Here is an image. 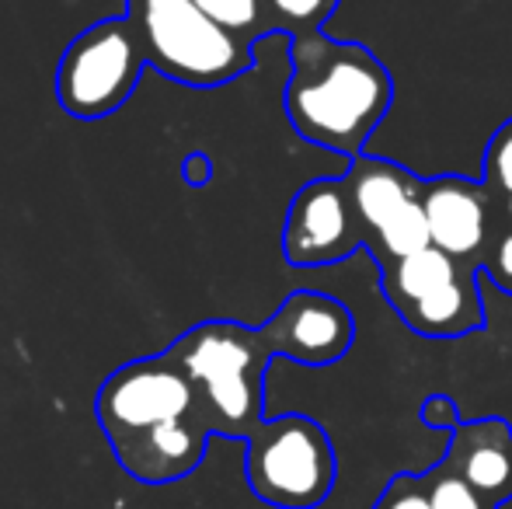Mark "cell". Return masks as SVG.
Returning <instances> with one entry per match:
<instances>
[{
  "instance_id": "1",
  "label": "cell",
  "mask_w": 512,
  "mask_h": 509,
  "mask_svg": "<svg viewBox=\"0 0 512 509\" xmlns=\"http://www.w3.org/2000/svg\"><path fill=\"white\" fill-rule=\"evenodd\" d=\"M283 109L297 136L356 161L394 105V77L363 42L324 32L290 39Z\"/></svg>"
},
{
  "instance_id": "2",
  "label": "cell",
  "mask_w": 512,
  "mask_h": 509,
  "mask_svg": "<svg viewBox=\"0 0 512 509\" xmlns=\"http://www.w3.org/2000/svg\"><path fill=\"white\" fill-rule=\"evenodd\" d=\"M164 353L196 387L199 415L213 436L248 440L265 422V374L276 353L262 328L213 318L178 335Z\"/></svg>"
},
{
  "instance_id": "3",
  "label": "cell",
  "mask_w": 512,
  "mask_h": 509,
  "mask_svg": "<svg viewBox=\"0 0 512 509\" xmlns=\"http://www.w3.org/2000/svg\"><path fill=\"white\" fill-rule=\"evenodd\" d=\"M147 67L185 88H223L255 67L248 42L230 35L196 0H126Z\"/></svg>"
},
{
  "instance_id": "4",
  "label": "cell",
  "mask_w": 512,
  "mask_h": 509,
  "mask_svg": "<svg viewBox=\"0 0 512 509\" xmlns=\"http://www.w3.org/2000/svg\"><path fill=\"white\" fill-rule=\"evenodd\" d=\"M244 478L255 499L276 509H317L331 496L338 457L328 429L300 412L265 419L248 436Z\"/></svg>"
},
{
  "instance_id": "5",
  "label": "cell",
  "mask_w": 512,
  "mask_h": 509,
  "mask_svg": "<svg viewBox=\"0 0 512 509\" xmlns=\"http://www.w3.org/2000/svg\"><path fill=\"white\" fill-rule=\"evenodd\" d=\"M478 272V265L460 262L429 245L380 269V290L391 311L415 335L464 339L471 332H481L488 321Z\"/></svg>"
},
{
  "instance_id": "6",
  "label": "cell",
  "mask_w": 512,
  "mask_h": 509,
  "mask_svg": "<svg viewBox=\"0 0 512 509\" xmlns=\"http://www.w3.org/2000/svg\"><path fill=\"white\" fill-rule=\"evenodd\" d=\"M143 67L147 56L126 14L95 21L63 49L56 67V98L70 119L95 123L129 102Z\"/></svg>"
},
{
  "instance_id": "7",
  "label": "cell",
  "mask_w": 512,
  "mask_h": 509,
  "mask_svg": "<svg viewBox=\"0 0 512 509\" xmlns=\"http://www.w3.org/2000/svg\"><path fill=\"white\" fill-rule=\"evenodd\" d=\"M345 182H349V192L356 199L366 252L377 258L380 269L429 248L422 178L411 175L405 164L359 154L356 161H349Z\"/></svg>"
},
{
  "instance_id": "8",
  "label": "cell",
  "mask_w": 512,
  "mask_h": 509,
  "mask_svg": "<svg viewBox=\"0 0 512 509\" xmlns=\"http://www.w3.org/2000/svg\"><path fill=\"white\" fill-rule=\"evenodd\" d=\"M196 412V387L168 353L143 356L112 370L95 394V419L108 443Z\"/></svg>"
},
{
  "instance_id": "9",
  "label": "cell",
  "mask_w": 512,
  "mask_h": 509,
  "mask_svg": "<svg viewBox=\"0 0 512 509\" xmlns=\"http://www.w3.org/2000/svg\"><path fill=\"white\" fill-rule=\"evenodd\" d=\"M366 248L359 224L356 199L342 178H314L300 185L286 210L283 224V258L297 269L345 262Z\"/></svg>"
},
{
  "instance_id": "10",
  "label": "cell",
  "mask_w": 512,
  "mask_h": 509,
  "mask_svg": "<svg viewBox=\"0 0 512 509\" xmlns=\"http://www.w3.org/2000/svg\"><path fill=\"white\" fill-rule=\"evenodd\" d=\"M276 356L304 367H331L356 342V318L338 297L293 290L265 325H258Z\"/></svg>"
},
{
  "instance_id": "11",
  "label": "cell",
  "mask_w": 512,
  "mask_h": 509,
  "mask_svg": "<svg viewBox=\"0 0 512 509\" xmlns=\"http://www.w3.org/2000/svg\"><path fill=\"white\" fill-rule=\"evenodd\" d=\"M422 210L429 245L481 269V255L499 220L488 185L467 175L422 178Z\"/></svg>"
},
{
  "instance_id": "12",
  "label": "cell",
  "mask_w": 512,
  "mask_h": 509,
  "mask_svg": "<svg viewBox=\"0 0 512 509\" xmlns=\"http://www.w3.org/2000/svg\"><path fill=\"white\" fill-rule=\"evenodd\" d=\"M209 436L213 433H209L203 415L196 412L185 415V419L150 426L143 433L122 436L108 447H112L119 468L140 485H171L189 478L203 464Z\"/></svg>"
},
{
  "instance_id": "13",
  "label": "cell",
  "mask_w": 512,
  "mask_h": 509,
  "mask_svg": "<svg viewBox=\"0 0 512 509\" xmlns=\"http://www.w3.org/2000/svg\"><path fill=\"white\" fill-rule=\"evenodd\" d=\"M443 464L460 475L488 503L512 499V426L499 415L460 422L450 433Z\"/></svg>"
},
{
  "instance_id": "14",
  "label": "cell",
  "mask_w": 512,
  "mask_h": 509,
  "mask_svg": "<svg viewBox=\"0 0 512 509\" xmlns=\"http://www.w3.org/2000/svg\"><path fill=\"white\" fill-rule=\"evenodd\" d=\"M262 4L265 14H269L272 35L279 32L290 35V39H300V35L324 32L338 0H262Z\"/></svg>"
},
{
  "instance_id": "15",
  "label": "cell",
  "mask_w": 512,
  "mask_h": 509,
  "mask_svg": "<svg viewBox=\"0 0 512 509\" xmlns=\"http://www.w3.org/2000/svg\"><path fill=\"white\" fill-rule=\"evenodd\" d=\"M481 182L492 192L495 210L512 224V119H506V123L492 133V140H488Z\"/></svg>"
},
{
  "instance_id": "16",
  "label": "cell",
  "mask_w": 512,
  "mask_h": 509,
  "mask_svg": "<svg viewBox=\"0 0 512 509\" xmlns=\"http://www.w3.org/2000/svg\"><path fill=\"white\" fill-rule=\"evenodd\" d=\"M196 4L203 7L216 25L227 28L230 35H237L248 46H255L258 39L272 35L269 14H265L262 0H196Z\"/></svg>"
},
{
  "instance_id": "17",
  "label": "cell",
  "mask_w": 512,
  "mask_h": 509,
  "mask_svg": "<svg viewBox=\"0 0 512 509\" xmlns=\"http://www.w3.org/2000/svg\"><path fill=\"white\" fill-rule=\"evenodd\" d=\"M422 478H425V492H429L432 509H499L495 503H488L481 492H474L460 475H453L443 461L425 471Z\"/></svg>"
},
{
  "instance_id": "18",
  "label": "cell",
  "mask_w": 512,
  "mask_h": 509,
  "mask_svg": "<svg viewBox=\"0 0 512 509\" xmlns=\"http://www.w3.org/2000/svg\"><path fill=\"white\" fill-rule=\"evenodd\" d=\"M481 272L499 286L502 293L512 297V224L499 213L495 220V231L488 238V248L481 255Z\"/></svg>"
},
{
  "instance_id": "19",
  "label": "cell",
  "mask_w": 512,
  "mask_h": 509,
  "mask_svg": "<svg viewBox=\"0 0 512 509\" xmlns=\"http://www.w3.org/2000/svg\"><path fill=\"white\" fill-rule=\"evenodd\" d=\"M373 509H432L429 506V492H425V478L422 475H394L384 485L377 506Z\"/></svg>"
},
{
  "instance_id": "20",
  "label": "cell",
  "mask_w": 512,
  "mask_h": 509,
  "mask_svg": "<svg viewBox=\"0 0 512 509\" xmlns=\"http://www.w3.org/2000/svg\"><path fill=\"white\" fill-rule=\"evenodd\" d=\"M418 419H422V426L439 429V433H453V429L464 422L460 419L457 401H453L450 394H429V398L418 405Z\"/></svg>"
},
{
  "instance_id": "21",
  "label": "cell",
  "mask_w": 512,
  "mask_h": 509,
  "mask_svg": "<svg viewBox=\"0 0 512 509\" xmlns=\"http://www.w3.org/2000/svg\"><path fill=\"white\" fill-rule=\"evenodd\" d=\"M209 178H213V161H209L206 150H192V154L182 157V182L203 189Z\"/></svg>"
}]
</instances>
